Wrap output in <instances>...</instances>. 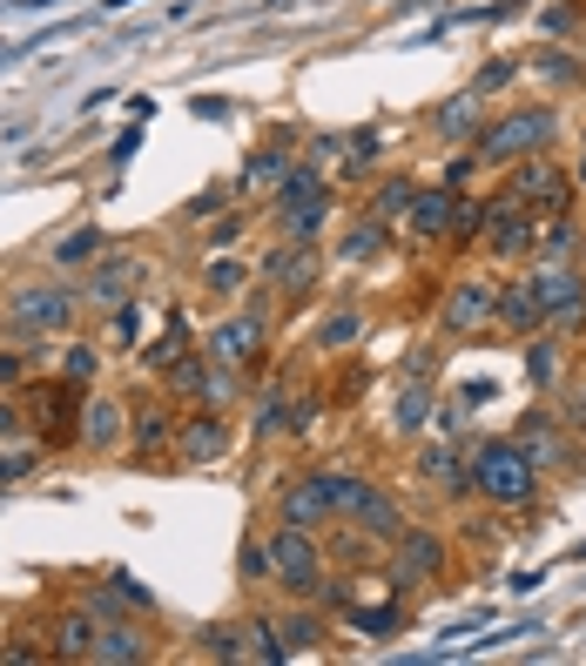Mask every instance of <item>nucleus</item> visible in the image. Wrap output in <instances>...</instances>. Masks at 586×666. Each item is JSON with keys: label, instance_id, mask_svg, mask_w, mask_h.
I'll return each instance as SVG.
<instances>
[{"label": "nucleus", "instance_id": "1", "mask_svg": "<svg viewBox=\"0 0 586 666\" xmlns=\"http://www.w3.org/2000/svg\"><path fill=\"white\" fill-rule=\"evenodd\" d=\"M465 478H472L478 498H493V506H532V491H540V465L519 452V437L478 444L472 465H465Z\"/></svg>", "mask_w": 586, "mask_h": 666}, {"label": "nucleus", "instance_id": "38", "mask_svg": "<svg viewBox=\"0 0 586 666\" xmlns=\"http://www.w3.org/2000/svg\"><path fill=\"white\" fill-rule=\"evenodd\" d=\"M351 626H357V633H371V640H385V633H398L405 620L391 613V606H378V613H371V606H357V613H351Z\"/></svg>", "mask_w": 586, "mask_h": 666}, {"label": "nucleus", "instance_id": "11", "mask_svg": "<svg viewBox=\"0 0 586 666\" xmlns=\"http://www.w3.org/2000/svg\"><path fill=\"white\" fill-rule=\"evenodd\" d=\"M142 276H148V263H142V256H95V263H88V303H101V310L129 303Z\"/></svg>", "mask_w": 586, "mask_h": 666}, {"label": "nucleus", "instance_id": "3", "mask_svg": "<svg viewBox=\"0 0 586 666\" xmlns=\"http://www.w3.org/2000/svg\"><path fill=\"white\" fill-rule=\"evenodd\" d=\"M553 135H560L553 108H512L506 122H493V129L472 135V155L478 162H526V155H546Z\"/></svg>", "mask_w": 586, "mask_h": 666}, {"label": "nucleus", "instance_id": "31", "mask_svg": "<svg viewBox=\"0 0 586 666\" xmlns=\"http://www.w3.org/2000/svg\"><path fill=\"white\" fill-rule=\"evenodd\" d=\"M526 377H532V391H553L560 384V337H540L526 351Z\"/></svg>", "mask_w": 586, "mask_h": 666}, {"label": "nucleus", "instance_id": "14", "mask_svg": "<svg viewBox=\"0 0 586 666\" xmlns=\"http://www.w3.org/2000/svg\"><path fill=\"white\" fill-rule=\"evenodd\" d=\"M95 640H101V613L95 606H68L55 620V633H47V653L55 659H95Z\"/></svg>", "mask_w": 586, "mask_h": 666}, {"label": "nucleus", "instance_id": "10", "mask_svg": "<svg viewBox=\"0 0 586 666\" xmlns=\"http://www.w3.org/2000/svg\"><path fill=\"white\" fill-rule=\"evenodd\" d=\"M176 452H183L189 465H217V458L230 452V418H223L217 404H202L196 418L176 424Z\"/></svg>", "mask_w": 586, "mask_h": 666}, {"label": "nucleus", "instance_id": "43", "mask_svg": "<svg viewBox=\"0 0 586 666\" xmlns=\"http://www.w3.org/2000/svg\"><path fill=\"white\" fill-rule=\"evenodd\" d=\"M378 243H385V230H378V215H371L364 230H351V243H344V263H357V256H378Z\"/></svg>", "mask_w": 586, "mask_h": 666}, {"label": "nucleus", "instance_id": "25", "mask_svg": "<svg viewBox=\"0 0 586 666\" xmlns=\"http://www.w3.org/2000/svg\"><path fill=\"white\" fill-rule=\"evenodd\" d=\"M478 115H486V95L472 88V95H458V101L439 108V135H452V142H458V135H478Z\"/></svg>", "mask_w": 586, "mask_h": 666}, {"label": "nucleus", "instance_id": "40", "mask_svg": "<svg viewBox=\"0 0 586 666\" xmlns=\"http://www.w3.org/2000/svg\"><path fill=\"white\" fill-rule=\"evenodd\" d=\"M243 579H277V559L263 539H243Z\"/></svg>", "mask_w": 586, "mask_h": 666}, {"label": "nucleus", "instance_id": "24", "mask_svg": "<svg viewBox=\"0 0 586 666\" xmlns=\"http://www.w3.org/2000/svg\"><path fill=\"white\" fill-rule=\"evenodd\" d=\"M418 478H432V485H445V491H472V478H465L458 452H445V444H432V452H418Z\"/></svg>", "mask_w": 586, "mask_h": 666}, {"label": "nucleus", "instance_id": "6", "mask_svg": "<svg viewBox=\"0 0 586 666\" xmlns=\"http://www.w3.org/2000/svg\"><path fill=\"white\" fill-rule=\"evenodd\" d=\"M506 196H519V202H526L532 215H540V222L566 215V176L553 169L546 155H526L519 169H512V189H506Z\"/></svg>", "mask_w": 586, "mask_h": 666}, {"label": "nucleus", "instance_id": "48", "mask_svg": "<svg viewBox=\"0 0 586 666\" xmlns=\"http://www.w3.org/2000/svg\"><path fill=\"white\" fill-rule=\"evenodd\" d=\"M284 431H297V437H303V431H317V404H310V398H303V404H290V424H284Z\"/></svg>", "mask_w": 586, "mask_h": 666}, {"label": "nucleus", "instance_id": "41", "mask_svg": "<svg viewBox=\"0 0 586 666\" xmlns=\"http://www.w3.org/2000/svg\"><path fill=\"white\" fill-rule=\"evenodd\" d=\"M176 357H183V323H169V337H163V344H148V351H142V364H148V370H169Z\"/></svg>", "mask_w": 586, "mask_h": 666}, {"label": "nucleus", "instance_id": "19", "mask_svg": "<svg viewBox=\"0 0 586 666\" xmlns=\"http://www.w3.org/2000/svg\"><path fill=\"white\" fill-rule=\"evenodd\" d=\"M176 424H183V418H176L169 404H142V411L129 418V444H135L142 458H155V452H169V444H176Z\"/></svg>", "mask_w": 586, "mask_h": 666}, {"label": "nucleus", "instance_id": "5", "mask_svg": "<svg viewBox=\"0 0 586 666\" xmlns=\"http://www.w3.org/2000/svg\"><path fill=\"white\" fill-rule=\"evenodd\" d=\"M169 391L176 398H196V404H230L236 398V377H230V364H217V357H196V351H183L176 364H169Z\"/></svg>", "mask_w": 586, "mask_h": 666}, {"label": "nucleus", "instance_id": "9", "mask_svg": "<svg viewBox=\"0 0 586 666\" xmlns=\"http://www.w3.org/2000/svg\"><path fill=\"white\" fill-rule=\"evenodd\" d=\"M263 337H270L263 317H230V323L209 330V357L230 364V370H250V364H263Z\"/></svg>", "mask_w": 586, "mask_h": 666}, {"label": "nucleus", "instance_id": "51", "mask_svg": "<svg viewBox=\"0 0 586 666\" xmlns=\"http://www.w3.org/2000/svg\"><path fill=\"white\" fill-rule=\"evenodd\" d=\"M579 411H586V398H579Z\"/></svg>", "mask_w": 586, "mask_h": 666}, {"label": "nucleus", "instance_id": "22", "mask_svg": "<svg viewBox=\"0 0 586 666\" xmlns=\"http://www.w3.org/2000/svg\"><path fill=\"white\" fill-rule=\"evenodd\" d=\"M236 633V659H290V646H284V633L270 626V620H243V626H230Z\"/></svg>", "mask_w": 586, "mask_h": 666}, {"label": "nucleus", "instance_id": "16", "mask_svg": "<svg viewBox=\"0 0 586 666\" xmlns=\"http://www.w3.org/2000/svg\"><path fill=\"white\" fill-rule=\"evenodd\" d=\"M445 573V539L439 532H398V579L411 586V579H439Z\"/></svg>", "mask_w": 586, "mask_h": 666}, {"label": "nucleus", "instance_id": "50", "mask_svg": "<svg viewBox=\"0 0 586 666\" xmlns=\"http://www.w3.org/2000/svg\"><path fill=\"white\" fill-rule=\"evenodd\" d=\"M579 566H586V545H579Z\"/></svg>", "mask_w": 586, "mask_h": 666}, {"label": "nucleus", "instance_id": "29", "mask_svg": "<svg viewBox=\"0 0 586 666\" xmlns=\"http://www.w3.org/2000/svg\"><path fill=\"white\" fill-rule=\"evenodd\" d=\"M519 452L532 458V465H560V437H553V418H526V431H519Z\"/></svg>", "mask_w": 586, "mask_h": 666}, {"label": "nucleus", "instance_id": "46", "mask_svg": "<svg viewBox=\"0 0 586 666\" xmlns=\"http://www.w3.org/2000/svg\"><path fill=\"white\" fill-rule=\"evenodd\" d=\"M506 81H512V62H493V68H486V75H478L472 88H478V95H499Z\"/></svg>", "mask_w": 586, "mask_h": 666}, {"label": "nucleus", "instance_id": "32", "mask_svg": "<svg viewBox=\"0 0 586 666\" xmlns=\"http://www.w3.org/2000/svg\"><path fill=\"white\" fill-rule=\"evenodd\" d=\"M202 284L217 290V297H236V290L250 284V269H243L236 256H209V263H202Z\"/></svg>", "mask_w": 586, "mask_h": 666}, {"label": "nucleus", "instance_id": "36", "mask_svg": "<svg viewBox=\"0 0 586 666\" xmlns=\"http://www.w3.org/2000/svg\"><path fill=\"white\" fill-rule=\"evenodd\" d=\"M277 633H284V646H290V653H310L317 640H324V620H310V613H297V620H284Z\"/></svg>", "mask_w": 586, "mask_h": 666}, {"label": "nucleus", "instance_id": "17", "mask_svg": "<svg viewBox=\"0 0 586 666\" xmlns=\"http://www.w3.org/2000/svg\"><path fill=\"white\" fill-rule=\"evenodd\" d=\"M493 323L519 330V337H540V330H546V297L532 290V276H526V284H506V290H499V317H493Z\"/></svg>", "mask_w": 586, "mask_h": 666}, {"label": "nucleus", "instance_id": "13", "mask_svg": "<svg viewBox=\"0 0 586 666\" xmlns=\"http://www.w3.org/2000/svg\"><path fill=\"white\" fill-rule=\"evenodd\" d=\"M338 512V491H331V471H303L290 491H284V519L290 525H324Z\"/></svg>", "mask_w": 586, "mask_h": 666}, {"label": "nucleus", "instance_id": "28", "mask_svg": "<svg viewBox=\"0 0 586 666\" xmlns=\"http://www.w3.org/2000/svg\"><path fill=\"white\" fill-rule=\"evenodd\" d=\"M284 169H290V155H284V142H270V148H256V155L243 162V189H277V182H284Z\"/></svg>", "mask_w": 586, "mask_h": 666}, {"label": "nucleus", "instance_id": "4", "mask_svg": "<svg viewBox=\"0 0 586 666\" xmlns=\"http://www.w3.org/2000/svg\"><path fill=\"white\" fill-rule=\"evenodd\" d=\"M270 559H277V579L297 592V599H324L331 579H324V559H317V545H310V525H277L270 532Z\"/></svg>", "mask_w": 586, "mask_h": 666}, {"label": "nucleus", "instance_id": "15", "mask_svg": "<svg viewBox=\"0 0 586 666\" xmlns=\"http://www.w3.org/2000/svg\"><path fill=\"white\" fill-rule=\"evenodd\" d=\"M81 444L88 452H122L129 444V411L115 398H88L81 404Z\"/></svg>", "mask_w": 586, "mask_h": 666}, {"label": "nucleus", "instance_id": "26", "mask_svg": "<svg viewBox=\"0 0 586 666\" xmlns=\"http://www.w3.org/2000/svg\"><path fill=\"white\" fill-rule=\"evenodd\" d=\"M432 364H418V377L405 384V398H398V431H424V418H432Z\"/></svg>", "mask_w": 586, "mask_h": 666}, {"label": "nucleus", "instance_id": "35", "mask_svg": "<svg viewBox=\"0 0 586 666\" xmlns=\"http://www.w3.org/2000/svg\"><path fill=\"white\" fill-rule=\"evenodd\" d=\"M284 424H290V391L277 384V391L256 404V437H270V431H284Z\"/></svg>", "mask_w": 586, "mask_h": 666}, {"label": "nucleus", "instance_id": "45", "mask_svg": "<svg viewBox=\"0 0 586 666\" xmlns=\"http://www.w3.org/2000/svg\"><path fill=\"white\" fill-rule=\"evenodd\" d=\"M21 377H27V357L21 351H0V391H14Z\"/></svg>", "mask_w": 586, "mask_h": 666}, {"label": "nucleus", "instance_id": "33", "mask_svg": "<svg viewBox=\"0 0 586 666\" xmlns=\"http://www.w3.org/2000/svg\"><path fill=\"white\" fill-rule=\"evenodd\" d=\"M371 169H378V135H371V129H357V135L344 142V176L357 182V176H371Z\"/></svg>", "mask_w": 586, "mask_h": 666}, {"label": "nucleus", "instance_id": "47", "mask_svg": "<svg viewBox=\"0 0 586 666\" xmlns=\"http://www.w3.org/2000/svg\"><path fill=\"white\" fill-rule=\"evenodd\" d=\"M21 424H27V418H21V404L0 398V444H14V437H21Z\"/></svg>", "mask_w": 586, "mask_h": 666}, {"label": "nucleus", "instance_id": "42", "mask_svg": "<svg viewBox=\"0 0 586 666\" xmlns=\"http://www.w3.org/2000/svg\"><path fill=\"white\" fill-rule=\"evenodd\" d=\"M95 364H101L95 344H75V351L62 357V377H68V384H95Z\"/></svg>", "mask_w": 586, "mask_h": 666}, {"label": "nucleus", "instance_id": "2", "mask_svg": "<svg viewBox=\"0 0 586 666\" xmlns=\"http://www.w3.org/2000/svg\"><path fill=\"white\" fill-rule=\"evenodd\" d=\"M75 310H81V297L75 290H62V284H27V290H14L8 297V337H21V344H47V337H62V330L75 323Z\"/></svg>", "mask_w": 586, "mask_h": 666}, {"label": "nucleus", "instance_id": "39", "mask_svg": "<svg viewBox=\"0 0 586 666\" xmlns=\"http://www.w3.org/2000/svg\"><path fill=\"white\" fill-rule=\"evenodd\" d=\"M357 330H364V317H357V310H338V317L324 323V337H317V344H324V351H344Z\"/></svg>", "mask_w": 586, "mask_h": 666}, {"label": "nucleus", "instance_id": "44", "mask_svg": "<svg viewBox=\"0 0 586 666\" xmlns=\"http://www.w3.org/2000/svg\"><path fill=\"white\" fill-rule=\"evenodd\" d=\"M142 337V310L135 303H115V344H135Z\"/></svg>", "mask_w": 586, "mask_h": 666}, {"label": "nucleus", "instance_id": "8", "mask_svg": "<svg viewBox=\"0 0 586 666\" xmlns=\"http://www.w3.org/2000/svg\"><path fill=\"white\" fill-rule=\"evenodd\" d=\"M493 317H499V290L478 284V276L452 284V297H445V310H439V323L452 330V337H472V330H486Z\"/></svg>", "mask_w": 586, "mask_h": 666}, {"label": "nucleus", "instance_id": "27", "mask_svg": "<svg viewBox=\"0 0 586 666\" xmlns=\"http://www.w3.org/2000/svg\"><path fill=\"white\" fill-rule=\"evenodd\" d=\"M324 189H331V182L303 162V169H284V182L270 189V202H277V215H284V209H297V202H310V196H324Z\"/></svg>", "mask_w": 586, "mask_h": 666}, {"label": "nucleus", "instance_id": "49", "mask_svg": "<svg viewBox=\"0 0 586 666\" xmlns=\"http://www.w3.org/2000/svg\"><path fill=\"white\" fill-rule=\"evenodd\" d=\"M101 8H109V14H115V8H135V0H101Z\"/></svg>", "mask_w": 586, "mask_h": 666}, {"label": "nucleus", "instance_id": "20", "mask_svg": "<svg viewBox=\"0 0 586 666\" xmlns=\"http://www.w3.org/2000/svg\"><path fill=\"white\" fill-rule=\"evenodd\" d=\"M351 519L371 532V539H385V545H398V532H405V512L391 506V498L378 491V485H364L357 491V506H351Z\"/></svg>", "mask_w": 586, "mask_h": 666}, {"label": "nucleus", "instance_id": "21", "mask_svg": "<svg viewBox=\"0 0 586 666\" xmlns=\"http://www.w3.org/2000/svg\"><path fill=\"white\" fill-rule=\"evenodd\" d=\"M452 209H458L452 189H424V196H411L405 215H411V230H418V236H452Z\"/></svg>", "mask_w": 586, "mask_h": 666}, {"label": "nucleus", "instance_id": "12", "mask_svg": "<svg viewBox=\"0 0 586 666\" xmlns=\"http://www.w3.org/2000/svg\"><path fill=\"white\" fill-rule=\"evenodd\" d=\"M317 243H284L277 256H263V284H277L284 297H303L310 284H317Z\"/></svg>", "mask_w": 586, "mask_h": 666}, {"label": "nucleus", "instance_id": "23", "mask_svg": "<svg viewBox=\"0 0 586 666\" xmlns=\"http://www.w3.org/2000/svg\"><path fill=\"white\" fill-rule=\"evenodd\" d=\"M277 222H284V236H290V243H317V236H324V222H331V189H324V196H310V202H297V209H284Z\"/></svg>", "mask_w": 586, "mask_h": 666}, {"label": "nucleus", "instance_id": "37", "mask_svg": "<svg viewBox=\"0 0 586 666\" xmlns=\"http://www.w3.org/2000/svg\"><path fill=\"white\" fill-rule=\"evenodd\" d=\"M486 209H493V202H458V209H452V236H458V243L486 236Z\"/></svg>", "mask_w": 586, "mask_h": 666}, {"label": "nucleus", "instance_id": "30", "mask_svg": "<svg viewBox=\"0 0 586 666\" xmlns=\"http://www.w3.org/2000/svg\"><path fill=\"white\" fill-rule=\"evenodd\" d=\"M95 256H101V230H75V236L55 243V256H47V263H55V269H88Z\"/></svg>", "mask_w": 586, "mask_h": 666}, {"label": "nucleus", "instance_id": "7", "mask_svg": "<svg viewBox=\"0 0 586 666\" xmlns=\"http://www.w3.org/2000/svg\"><path fill=\"white\" fill-rule=\"evenodd\" d=\"M486 243H493V256H526L532 243H540V215H532L519 196H493V209H486Z\"/></svg>", "mask_w": 586, "mask_h": 666}, {"label": "nucleus", "instance_id": "34", "mask_svg": "<svg viewBox=\"0 0 586 666\" xmlns=\"http://www.w3.org/2000/svg\"><path fill=\"white\" fill-rule=\"evenodd\" d=\"M411 196H418V189H411L405 176H391V182H378V196H371V215L391 222V215H405V209H411Z\"/></svg>", "mask_w": 586, "mask_h": 666}, {"label": "nucleus", "instance_id": "18", "mask_svg": "<svg viewBox=\"0 0 586 666\" xmlns=\"http://www.w3.org/2000/svg\"><path fill=\"white\" fill-rule=\"evenodd\" d=\"M155 646H148V633L142 626H129V620H101V640H95V659L101 666H135V659H148Z\"/></svg>", "mask_w": 586, "mask_h": 666}]
</instances>
